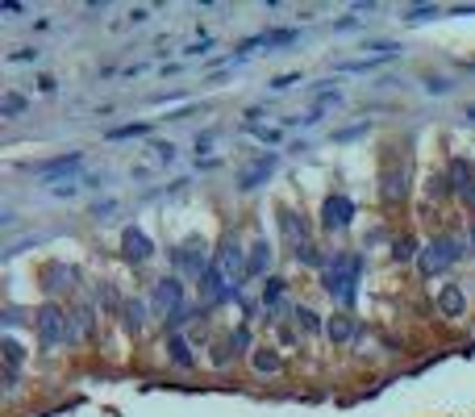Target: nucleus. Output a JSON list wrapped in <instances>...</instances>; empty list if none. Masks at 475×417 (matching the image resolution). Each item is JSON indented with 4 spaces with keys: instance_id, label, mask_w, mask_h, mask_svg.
<instances>
[{
    "instance_id": "nucleus-35",
    "label": "nucleus",
    "mask_w": 475,
    "mask_h": 417,
    "mask_svg": "<svg viewBox=\"0 0 475 417\" xmlns=\"http://www.w3.org/2000/svg\"><path fill=\"white\" fill-rule=\"evenodd\" d=\"M234 346H242V350L250 346V330H246V326H238V330H234Z\"/></svg>"
},
{
    "instance_id": "nucleus-25",
    "label": "nucleus",
    "mask_w": 475,
    "mask_h": 417,
    "mask_svg": "<svg viewBox=\"0 0 475 417\" xmlns=\"http://www.w3.org/2000/svg\"><path fill=\"white\" fill-rule=\"evenodd\" d=\"M392 259H396V263H413V259H417V242H413V238H396Z\"/></svg>"
},
{
    "instance_id": "nucleus-37",
    "label": "nucleus",
    "mask_w": 475,
    "mask_h": 417,
    "mask_svg": "<svg viewBox=\"0 0 475 417\" xmlns=\"http://www.w3.org/2000/svg\"><path fill=\"white\" fill-rule=\"evenodd\" d=\"M426 88H430V92H446L450 84H446V80H426Z\"/></svg>"
},
{
    "instance_id": "nucleus-29",
    "label": "nucleus",
    "mask_w": 475,
    "mask_h": 417,
    "mask_svg": "<svg viewBox=\"0 0 475 417\" xmlns=\"http://www.w3.org/2000/svg\"><path fill=\"white\" fill-rule=\"evenodd\" d=\"M296 322H300L308 334H317V330H321V322H317V313H313V309H296Z\"/></svg>"
},
{
    "instance_id": "nucleus-13",
    "label": "nucleus",
    "mask_w": 475,
    "mask_h": 417,
    "mask_svg": "<svg viewBox=\"0 0 475 417\" xmlns=\"http://www.w3.org/2000/svg\"><path fill=\"white\" fill-rule=\"evenodd\" d=\"M438 309H442V318H459V313L467 309V296H463V288H459V284H446V288L438 292Z\"/></svg>"
},
{
    "instance_id": "nucleus-32",
    "label": "nucleus",
    "mask_w": 475,
    "mask_h": 417,
    "mask_svg": "<svg viewBox=\"0 0 475 417\" xmlns=\"http://www.w3.org/2000/svg\"><path fill=\"white\" fill-rule=\"evenodd\" d=\"M426 17H438V9H430V5H417V9H409V21H426Z\"/></svg>"
},
{
    "instance_id": "nucleus-14",
    "label": "nucleus",
    "mask_w": 475,
    "mask_h": 417,
    "mask_svg": "<svg viewBox=\"0 0 475 417\" xmlns=\"http://www.w3.org/2000/svg\"><path fill=\"white\" fill-rule=\"evenodd\" d=\"M75 280V272L67 267V263H50V267H42V288L46 292H59V288H67Z\"/></svg>"
},
{
    "instance_id": "nucleus-20",
    "label": "nucleus",
    "mask_w": 475,
    "mask_h": 417,
    "mask_svg": "<svg viewBox=\"0 0 475 417\" xmlns=\"http://www.w3.org/2000/svg\"><path fill=\"white\" fill-rule=\"evenodd\" d=\"M0 350H5V368H9V372H17V368H21V359H25L21 342H17V338H5V342H0Z\"/></svg>"
},
{
    "instance_id": "nucleus-22",
    "label": "nucleus",
    "mask_w": 475,
    "mask_h": 417,
    "mask_svg": "<svg viewBox=\"0 0 475 417\" xmlns=\"http://www.w3.org/2000/svg\"><path fill=\"white\" fill-rule=\"evenodd\" d=\"M404 196V176H396L392 167L384 171V200H400Z\"/></svg>"
},
{
    "instance_id": "nucleus-7",
    "label": "nucleus",
    "mask_w": 475,
    "mask_h": 417,
    "mask_svg": "<svg viewBox=\"0 0 475 417\" xmlns=\"http://www.w3.org/2000/svg\"><path fill=\"white\" fill-rule=\"evenodd\" d=\"M84 163V154L80 150H71V154H59V159H46V163H34V176L42 180V184H63L59 176H67V171H75Z\"/></svg>"
},
{
    "instance_id": "nucleus-12",
    "label": "nucleus",
    "mask_w": 475,
    "mask_h": 417,
    "mask_svg": "<svg viewBox=\"0 0 475 417\" xmlns=\"http://www.w3.org/2000/svg\"><path fill=\"white\" fill-rule=\"evenodd\" d=\"M450 188H454L459 196H471V192H475V167H471L467 159H454V163H450Z\"/></svg>"
},
{
    "instance_id": "nucleus-10",
    "label": "nucleus",
    "mask_w": 475,
    "mask_h": 417,
    "mask_svg": "<svg viewBox=\"0 0 475 417\" xmlns=\"http://www.w3.org/2000/svg\"><path fill=\"white\" fill-rule=\"evenodd\" d=\"M121 254L130 259V263H146V259L154 254V246H150V238H146L138 226H130V230L121 234Z\"/></svg>"
},
{
    "instance_id": "nucleus-33",
    "label": "nucleus",
    "mask_w": 475,
    "mask_h": 417,
    "mask_svg": "<svg viewBox=\"0 0 475 417\" xmlns=\"http://www.w3.org/2000/svg\"><path fill=\"white\" fill-rule=\"evenodd\" d=\"M292 84H300V75H296V71H292V75H280V80H271V88H276V92H284V88H292Z\"/></svg>"
},
{
    "instance_id": "nucleus-1",
    "label": "nucleus",
    "mask_w": 475,
    "mask_h": 417,
    "mask_svg": "<svg viewBox=\"0 0 475 417\" xmlns=\"http://www.w3.org/2000/svg\"><path fill=\"white\" fill-rule=\"evenodd\" d=\"M238 272L246 276V263H242V246H238L234 238H226V246L217 250V259H213V263H208V272H204V280H200V288H204V296H208V300H217V296H226Z\"/></svg>"
},
{
    "instance_id": "nucleus-26",
    "label": "nucleus",
    "mask_w": 475,
    "mask_h": 417,
    "mask_svg": "<svg viewBox=\"0 0 475 417\" xmlns=\"http://www.w3.org/2000/svg\"><path fill=\"white\" fill-rule=\"evenodd\" d=\"M100 305L109 309V313H117V309H125V300H121V292L113 288V284H100Z\"/></svg>"
},
{
    "instance_id": "nucleus-18",
    "label": "nucleus",
    "mask_w": 475,
    "mask_h": 417,
    "mask_svg": "<svg viewBox=\"0 0 475 417\" xmlns=\"http://www.w3.org/2000/svg\"><path fill=\"white\" fill-rule=\"evenodd\" d=\"M121 318H125V330H142L146 326V305L142 300H125V309H121Z\"/></svg>"
},
{
    "instance_id": "nucleus-31",
    "label": "nucleus",
    "mask_w": 475,
    "mask_h": 417,
    "mask_svg": "<svg viewBox=\"0 0 475 417\" xmlns=\"http://www.w3.org/2000/svg\"><path fill=\"white\" fill-rule=\"evenodd\" d=\"M230 346H234V342H217V346H213V363H217V368H226V363H230Z\"/></svg>"
},
{
    "instance_id": "nucleus-28",
    "label": "nucleus",
    "mask_w": 475,
    "mask_h": 417,
    "mask_svg": "<svg viewBox=\"0 0 475 417\" xmlns=\"http://www.w3.org/2000/svg\"><path fill=\"white\" fill-rule=\"evenodd\" d=\"M296 259H304L308 267H321V263H326V259L317 254V246H313V242H300V246H296Z\"/></svg>"
},
{
    "instance_id": "nucleus-8",
    "label": "nucleus",
    "mask_w": 475,
    "mask_h": 417,
    "mask_svg": "<svg viewBox=\"0 0 475 417\" xmlns=\"http://www.w3.org/2000/svg\"><path fill=\"white\" fill-rule=\"evenodd\" d=\"M276 167H280V154H276V150H271V154H258V159H254V163L238 176V188H242V192H254V188H258L263 180H267Z\"/></svg>"
},
{
    "instance_id": "nucleus-30",
    "label": "nucleus",
    "mask_w": 475,
    "mask_h": 417,
    "mask_svg": "<svg viewBox=\"0 0 475 417\" xmlns=\"http://www.w3.org/2000/svg\"><path fill=\"white\" fill-rule=\"evenodd\" d=\"M300 34L296 29H276V34H267V46H288V42H296Z\"/></svg>"
},
{
    "instance_id": "nucleus-16",
    "label": "nucleus",
    "mask_w": 475,
    "mask_h": 417,
    "mask_svg": "<svg viewBox=\"0 0 475 417\" xmlns=\"http://www.w3.org/2000/svg\"><path fill=\"white\" fill-rule=\"evenodd\" d=\"M71 338H88L92 334V322H96V313H92V305H80L75 313H71Z\"/></svg>"
},
{
    "instance_id": "nucleus-19",
    "label": "nucleus",
    "mask_w": 475,
    "mask_h": 417,
    "mask_svg": "<svg viewBox=\"0 0 475 417\" xmlns=\"http://www.w3.org/2000/svg\"><path fill=\"white\" fill-rule=\"evenodd\" d=\"M250 363H254V372H280V368H284V359H280L276 350H267V346L254 350V355H250Z\"/></svg>"
},
{
    "instance_id": "nucleus-34",
    "label": "nucleus",
    "mask_w": 475,
    "mask_h": 417,
    "mask_svg": "<svg viewBox=\"0 0 475 417\" xmlns=\"http://www.w3.org/2000/svg\"><path fill=\"white\" fill-rule=\"evenodd\" d=\"M154 150H158V159H163V163H171V159H175V146H171V142H158Z\"/></svg>"
},
{
    "instance_id": "nucleus-38",
    "label": "nucleus",
    "mask_w": 475,
    "mask_h": 417,
    "mask_svg": "<svg viewBox=\"0 0 475 417\" xmlns=\"http://www.w3.org/2000/svg\"><path fill=\"white\" fill-rule=\"evenodd\" d=\"M463 117H467V121H475V104H467V113H463Z\"/></svg>"
},
{
    "instance_id": "nucleus-23",
    "label": "nucleus",
    "mask_w": 475,
    "mask_h": 417,
    "mask_svg": "<svg viewBox=\"0 0 475 417\" xmlns=\"http://www.w3.org/2000/svg\"><path fill=\"white\" fill-rule=\"evenodd\" d=\"M280 300H284V280H276V276H271L267 284H263V305H267V309H276Z\"/></svg>"
},
{
    "instance_id": "nucleus-4",
    "label": "nucleus",
    "mask_w": 475,
    "mask_h": 417,
    "mask_svg": "<svg viewBox=\"0 0 475 417\" xmlns=\"http://www.w3.org/2000/svg\"><path fill=\"white\" fill-rule=\"evenodd\" d=\"M171 263L184 272V276H196V280H204V272H208V242L196 234V238H188V242H180L175 250H171Z\"/></svg>"
},
{
    "instance_id": "nucleus-27",
    "label": "nucleus",
    "mask_w": 475,
    "mask_h": 417,
    "mask_svg": "<svg viewBox=\"0 0 475 417\" xmlns=\"http://www.w3.org/2000/svg\"><path fill=\"white\" fill-rule=\"evenodd\" d=\"M142 134H150L146 121H134V126H117V130H109V138H142Z\"/></svg>"
},
{
    "instance_id": "nucleus-6",
    "label": "nucleus",
    "mask_w": 475,
    "mask_h": 417,
    "mask_svg": "<svg viewBox=\"0 0 475 417\" xmlns=\"http://www.w3.org/2000/svg\"><path fill=\"white\" fill-rule=\"evenodd\" d=\"M154 309L158 313H167V318H175V313L184 309V284H180V276H163L154 284Z\"/></svg>"
},
{
    "instance_id": "nucleus-9",
    "label": "nucleus",
    "mask_w": 475,
    "mask_h": 417,
    "mask_svg": "<svg viewBox=\"0 0 475 417\" xmlns=\"http://www.w3.org/2000/svg\"><path fill=\"white\" fill-rule=\"evenodd\" d=\"M350 217H354V204L338 192V196H330L326 204H321V226L326 230H346L350 226Z\"/></svg>"
},
{
    "instance_id": "nucleus-15",
    "label": "nucleus",
    "mask_w": 475,
    "mask_h": 417,
    "mask_svg": "<svg viewBox=\"0 0 475 417\" xmlns=\"http://www.w3.org/2000/svg\"><path fill=\"white\" fill-rule=\"evenodd\" d=\"M167 350H171V363H175V368H192V363H196L184 334H171V338H167Z\"/></svg>"
},
{
    "instance_id": "nucleus-11",
    "label": "nucleus",
    "mask_w": 475,
    "mask_h": 417,
    "mask_svg": "<svg viewBox=\"0 0 475 417\" xmlns=\"http://www.w3.org/2000/svg\"><path fill=\"white\" fill-rule=\"evenodd\" d=\"M267 267H271V242H267V238H258V242L250 246V259H246V280L267 276Z\"/></svg>"
},
{
    "instance_id": "nucleus-24",
    "label": "nucleus",
    "mask_w": 475,
    "mask_h": 417,
    "mask_svg": "<svg viewBox=\"0 0 475 417\" xmlns=\"http://www.w3.org/2000/svg\"><path fill=\"white\" fill-rule=\"evenodd\" d=\"M17 113H25V96L5 92V100H0V117H17Z\"/></svg>"
},
{
    "instance_id": "nucleus-3",
    "label": "nucleus",
    "mask_w": 475,
    "mask_h": 417,
    "mask_svg": "<svg viewBox=\"0 0 475 417\" xmlns=\"http://www.w3.org/2000/svg\"><path fill=\"white\" fill-rule=\"evenodd\" d=\"M34 326H38V338H42V346H59V342H71V318L59 309V305H42L38 313H34Z\"/></svg>"
},
{
    "instance_id": "nucleus-17",
    "label": "nucleus",
    "mask_w": 475,
    "mask_h": 417,
    "mask_svg": "<svg viewBox=\"0 0 475 417\" xmlns=\"http://www.w3.org/2000/svg\"><path fill=\"white\" fill-rule=\"evenodd\" d=\"M326 334H330L334 342H350V338H354V322L346 318V313H338V318H330V326H326Z\"/></svg>"
},
{
    "instance_id": "nucleus-2",
    "label": "nucleus",
    "mask_w": 475,
    "mask_h": 417,
    "mask_svg": "<svg viewBox=\"0 0 475 417\" xmlns=\"http://www.w3.org/2000/svg\"><path fill=\"white\" fill-rule=\"evenodd\" d=\"M358 276H363V259H358V254H338V259H334V267L326 272V292L338 296V300H350Z\"/></svg>"
},
{
    "instance_id": "nucleus-21",
    "label": "nucleus",
    "mask_w": 475,
    "mask_h": 417,
    "mask_svg": "<svg viewBox=\"0 0 475 417\" xmlns=\"http://www.w3.org/2000/svg\"><path fill=\"white\" fill-rule=\"evenodd\" d=\"M280 230L300 246V238H304V226H296V213H292V208H280Z\"/></svg>"
},
{
    "instance_id": "nucleus-5",
    "label": "nucleus",
    "mask_w": 475,
    "mask_h": 417,
    "mask_svg": "<svg viewBox=\"0 0 475 417\" xmlns=\"http://www.w3.org/2000/svg\"><path fill=\"white\" fill-rule=\"evenodd\" d=\"M459 254H463V242H459V238H434V242L426 246V254H421V272L438 276V272H446L450 263H459Z\"/></svg>"
},
{
    "instance_id": "nucleus-36",
    "label": "nucleus",
    "mask_w": 475,
    "mask_h": 417,
    "mask_svg": "<svg viewBox=\"0 0 475 417\" xmlns=\"http://www.w3.org/2000/svg\"><path fill=\"white\" fill-rule=\"evenodd\" d=\"M13 59H17V63H34V59H38V50H17Z\"/></svg>"
}]
</instances>
